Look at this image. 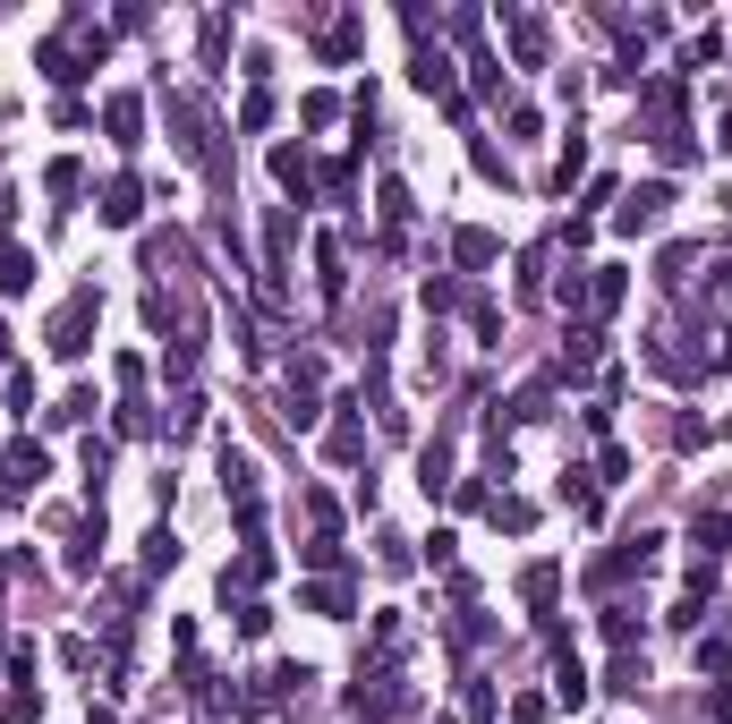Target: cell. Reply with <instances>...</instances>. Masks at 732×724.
<instances>
[{
	"label": "cell",
	"instance_id": "1",
	"mask_svg": "<svg viewBox=\"0 0 732 724\" xmlns=\"http://www.w3.org/2000/svg\"><path fill=\"white\" fill-rule=\"evenodd\" d=\"M95 316H102V298L77 290L61 316H52V350H61V359H86V350H95Z\"/></svg>",
	"mask_w": 732,
	"mask_h": 724
},
{
	"label": "cell",
	"instance_id": "2",
	"mask_svg": "<svg viewBox=\"0 0 732 724\" xmlns=\"http://www.w3.org/2000/svg\"><path fill=\"white\" fill-rule=\"evenodd\" d=\"M43 478H52V452H43V443H9V452H0V503L34 494Z\"/></svg>",
	"mask_w": 732,
	"mask_h": 724
},
{
	"label": "cell",
	"instance_id": "3",
	"mask_svg": "<svg viewBox=\"0 0 732 724\" xmlns=\"http://www.w3.org/2000/svg\"><path fill=\"white\" fill-rule=\"evenodd\" d=\"M665 205H673V179H647V188H631V197H622V213H613V231H656V222H665Z\"/></svg>",
	"mask_w": 732,
	"mask_h": 724
},
{
	"label": "cell",
	"instance_id": "4",
	"mask_svg": "<svg viewBox=\"0 0 732 724\" xmlns=\"http://www.w3.org/2000/svg\"><path fill=\"white\" fill-rule=\"evenodd\" d=\"M136 213H145V188H136V179H111V188H102V222H111V231H136Z\"/></svg>",
	"mask_w": 732,
	"mask_h": 724
},
{
	"label": "cell",
	"instance_id": "5",
	"mask_svg": "<svg viewBox=\"0 0 732 724\" xmlns=\"http://www.w3.org/2000/svg\"><path fill=\"white\" fill-rule=\"evenodd\" d=\"M503 34H511V52H520V68H545V26L528 9H503Z\"/></svg>",
	"mask_w": 732,
	"mask_h": 724
},
{
	"label": "cell",
	"instance_id": "6",
	"mask_svg": "<svg viewBox=\"0 0 732 724\" xmlns=\"http://www.w3.org/2000/svg\"><path fill=\"white\" fill-rule=\"evenodd\" d=\"M273 179H282L289 197L307 205V188H316V163H307V145H273Z\"/></svg>",
	"mask_w": 732,
	"mask_h": 724
},
{
	"label": "cell",
	"instance_id": "7",
	"mask_svg": "<svg viewBox=\"0 0 732 724\" xmlns=\"http://www.w3.org/2000/svg\"><path fill=\"white\" fill-rule=\"evenodd\" d=\"M102 129H111V145H136V136H145V102L111 95V102H102Z\"/></svg>",
	"mask_w": 732,
	"mask_h": 724
},
{
	"label": "cell",
	"instance_id": "8",
	"mask_svg": "<svg viewBox=\"0 0 732 724\" xmlns=\"http://www.w3.org/2000/svg\"><path fill=\"white\" fill-rule=\"evenodd\" d=\"M622 290H631V282H622V264H588V307H597V316H613Z\"/></svg>",
	"mask_w": 732,
	"mask_h": 724
},
{
	"label": "cell",
	"instance_id": "9",
	"mask_svg": "<svg viewBox=\"0 0 732 724\" xmlns=\"http://www.w3.org/2000/svg\"><path fill=\"white\" fill-rule=\"evenodd\" d=\"M222 494L230 503H255V461L239 452V443H222Z\"/></svg>",
	"mask_w": 732,
	"mask_h": 724
},
{
	"label": "cell",
	"instance_id": "10",
	"mask_svg": "<svg viewBox=\"0 0 732 724\" xmlns=\"http://www.w3.org/2000/svg\"><path fill=\"white\" fill-rule=\"evenodd\" d=\"M316 290H324V307H341V298H350V273H341V248H332V239L316 248Z\"/></svg>",
	"mask_w": 732,
	"mask_h": 724
},
{
	"label": "cell",
	"instance_id": "11",
	"mask_svg": "<svg viewBox=\"0 0 732 724\" xmlns=\"http://www.w3.org/2000/svg\"><path fill=\"white\" fill-rule=\"evenodd\" d=\"M264 580H273V555H264V546H248V555L222 571V596H230V589H264Z\"/></svg>",
	"mask_w": 732,
	"mask_h": 724
},
{
	"label": "cell",
	"instance_id": "12",
	"mask_svg": "<svg viewBox=\"0 0 732 724\" xmlns=\"http://www.w3.org/2000/svg\"><path fill=\"white\" fill-rule=\"evenodd\" d=\"M43 77H52V86H77V77H86V52H68L61 34H52V43H43Z\"/></svg>",
	"mask_w": 732,
	"mask_h": 724
},
{
	"label": "cell",
	"instance_id": "13",
	"mask_svg": "<svg viewBox=\"0 0 732 724\" xmlns=\"http://www.w3.org/2000/svg\"><path fill=\"white\" fill-rule=\"evenodd\" d=\"M554 589H562V571H554V562H528V571H520V596H528L537 614H554Z\"/></svg>",
	"mask_w": 732,
	"mask_h": 724
},
{
	"label": "cell",
	"instance_id": "14",
	"mask_svg": "<svg viewBox=\"0 0 732 724\" xmlns=\"http://www.w3.org/2000/svg\"><path fill=\"white\" fill-rule=\"evenodd\" d=\"M690 546H699V562H715V555L732 546V520H724V512H699V528H690Z\"/></svg>",
	"mask_w": 732,
	"mask_h": 724
},
{
	"label": "cell",
	"instance_id": "15",
	"mask_svg": "<svg viewBox=\"0 0 732 724\" xmlns=\"http://www.w3.org/2000/svg\"><path fill=\"white\" fill-rule=\"evenodd\" d=\"M26 282H34V256H26L9 231H0V290H26Z\"/></svg>",
	"mask_w": 732,
	"mask_h": 724
},
{
	"label": "cell",
	"instance_id": "16",
	"mask_svg": "<svg viewBox=\"0 0 732 724\" xmlns=\"http://www.w3.org/2000/svg\"><path fill=\"white\" fill-rule=\"evenodd\" d=\"M298 605H307V614H324V623H341V614H350V589L316 580V589H298Z\"/></svg>",
	"mask_w": 732,
	"mask_h": 724
},
{
	"label": "cell",
	"instance_id": "17",
	"mask_svg": "<svg viewBox=\"0 0 732 724\" xmlns=\"http://www.w3.org/2000/svg\"><path fill=\"white\" fill-rule=\"evenodd\" d=\"M409 77L426 86V95H444V102H451V61H444V52H426V43H417V68H409Z\"/></svg>",
	"mask_w": 732,
	"mask_h": 724
},
{
	"label": "cell",
	"instance_id": "18",
	"mask_svg": "<svg viewBox=\"0 0 732 724\" xmlns=\"http://www.w3.org/2000/svg\"><path fill=\"white\" fill-rule=\"evenodd\" d=\"M417 486H426V494L451 486V443H426V452H417Z\"/></svg>",
	"mask_w": 732,
	"mask_h": 724
},
{
	"label": "cell",
	"instance_id": "19",
	"mask_svg": "<svg viewBox=\"0 0 732 724\" xmlns=\"http://www.w3.org/2000/svg\"><path fill=\"white\" fill-rule=\"evenodd\" d=\"M451 256H460L469 273H478V264H494V256H503V239H494V231H460V239H451Z\"/></svg>",
	"mask_w": 732,
	"mask_h": 724
},
{
	"label": "cell",
	"instance_id": "20",
	"mask_svg": "<svg viewBox=\"0 0 732 724\" xmlns=\"http://www.w3.org/2000/svg\"><path fill=\"white\" fill-rule=\"evenodd\" d=\"M324 452H332V461H358V452H367V427H358V418H332Z\"/></svg>",
	"mask_w": 732,
	"mask_h": 724
},
{
	"label": "cell",
	"instance_id": "21",
	"mask_svg": "<svg viewBox=\"0 0 732 724\" xmlns=\"http://www.w3.org/2000/svg\"><path fill=\"white\" fill-rule=\"evenodd\" d=\"M43 188H52V197H77V188H86V163H77V154H61V163L43 171Z\"/></svg>",
	"mask_w": 732,
	"mask_h": 724
},
{
	"label": "cell",
	"instance_id": "22",
	"mask_svg": "<svg viewBox=\"0 0 732 724\" xmlns=\"http://www.w3.org/2000/svg\"><path fill=\"white\" fill-rule=\"evenodd\" d=\"M494 520H503L511 537H528V528H537V503H520V494H503V503H494Z\"/></svg>",
	"mask_w": 732,
	"mask_h": 724
},
{
	"label": "cell",
	"instance_id": "23",
	"mask_svg": "<svg viewBox=\"0 0 732 724\" xmlns=\"http://www.w3.org/2000/svg\"><path fill=\"white\" fill-rule=\"evenodd\" d=\"M562 503H571V512H597V478H588V469H562Z\"/></svg>",
	"mask_w": 732,
	"mask_h": 724
},
{
	"label": "cell",
	"instance_id": "24",
	"mask_svg": "<svg viewBox=\"0 0 732 724\" xmlns=\"http://www.w3.org/2000/svg\"><path fill=\"white\" fill-rule=\"evenodd\" d=\"M171 562H179V537L154 520V537H145V571H171Z\"/></svg>",
	"mask_w": 732,
	"mask_h": 724
},
{
	"label": "cell",
	"instance_id": "25",
	"mask_svg": "<svg viewBox=\"0 0 732 724\" xmlns=\"http://www.w3.org/2000/svg\"><path fill=\"white\" fill-rule=\"evenodd\" d=\"M401 222H409V188H401V179H383V231H401Z\"/></svg>",
	"mask_w": 732,
	"mask_h": 724
},
{
	"label": "cell",
	"instance_id": "26",
	"mask_svg": "<svg viewBox=\"0 0 732 724\" xmlns=\"http://www.w3.org/2000/svg\"><path fill=\"white\" fill-rule=\"evenodd\" d=\"M350 52H358V26H350V18H341V26H324V61H350Z\"/></svg>",
	"mask_w": 732,
	"mask_h": 724
},
{
	"label": "cell",
	"instance_id": "27",
	"mask_svg": "<svg viewBox=\"0 0 732 724\" xmlns=\"http://www.w3.org/2000/svg\"><path fill=\"white\" fill-rule=\"evenodd\" d=\"M9 409H18V418L34 409V366H9Z\"/></svg>",
	"mask_w": 732,
	"mask_h": 724
},
{
	"label": "cell",
	"instance_id": "28",
	"mask_svg": "<svg viewBox=\"0 0 732 724\" xmlns=\"http://www.w3.org/2000/svg\"><path fill=\"white\" fill-rule=\"evenodd\" d=\"M426 307H435V316H451V307H460V282H451V273H435V282H426Z\"/></svg>",
	"mask_w": 732,
	"mask_h": 724
},
{
	"label": "cell",
	"instance_id": "29",
	"mask_svg": "<svg viewBox=\"0 0 732 724\" xmlns=\"http://www.w3.org/2000/svg\"><path fill=\"white\" fill-rule=\"evenodd\" d=\"M545 716H554V699H537V691L511 699V724H545Z\"/></svg>",
	"mask_w": 732,
	"mask_h": 724
},
{
	"label": "cell",
	"instance_id": "30",
	"mask_svg": "<svg viewBox=\"0 0 732 724\" xmlns=\"http://www.w3.org/2000/svg\"><path fill=\"white\" fill-rule=\"evenodd\" d=\"M597 350H605V332H597V325H571V366H588Z\"/></svg>",
	"mask_w": 732,
	"mask_h": 724
},
{
	"label": "cell",
	"instance_id": "31",
	"mask_svg": "<svg viewBox=\"0 0 732 724\" xmlns=\"http://www.w3.org/2000/svg\"><path fill=\"white\" fill-rule=\"evenodd\" d=\"M52 418H61V427H86V418H95V393H68L61 409H52Z\"/></svg>",
	"mask_w": 732,
	"mask_h": 724
},
{
	"label": "cell",
	"instance_id": "32",
	"mask_svg": "<svg viewBox=\"0 0 732 724\" xmlns=\"http://www.w3.org/2000/svg\"><path fill=\"white\" fill-rule=\"evenodd\" d=\"M264 120H273V95H264V86H255V95L239 102V129H264Z\"/></svg>",
	"mask_w": 732,
	"mask_h": 724
},
{
	"label": "cell",
	"instance_id": "33",
	"mask_svg": "<svg viewBox=\"0 0 732 724\" xmlns=\"http://www.w3.org/2000/svg\"><path fill=\"white\" fill-rule=\"evenodd\" d=\"M631 630H638L631 605H605V639H613V648H631Z\"/></svg>",
	"mask_w": 732,
	"mask_h": 724
},
{
	"label": "cell",
	"instance_id": "34",
	"mask_svg": "<svg viewBox=\"0 0 732 724\" xmlns=\"http://www.w3.org/2000/svg\"><path fill=\"white\" fill-rule=\"evenodd\" d=\"M239 630H248V639H264V630H273V605H255V596H248V605H239Z\"/></svg>",
	"mask_w": 732,
	"mask_h": 724
},
{
	"label": "cell",
	"instance_id": "35",
	"mask_svg": "<svg viewBox=\"0 0 732 724\" xmlns=\"http://www.w3.org/2000/svg\"><path fill=\"white\" fill-rule=\"evenodd\" d=\"M724 665H732V648H724V639H699V673H707V682H715Z\"/></svg>",
	"mask_w": 732,
	"mask_h": 724
},
{
	"label": "cell",
	"instance_id": "36",
	"mask_svg": "<svg viewBox=\"0 0 732 724\" xmlns=\"http://www.w3.org/2000/svg\"><path fill=\"white\" fill-rule=\"evenodd\" d=\"M0 366H9V332H0Z\"/></svg>",
	"mask_w": 732,
	"mask_h": 724
}]
</instances>
